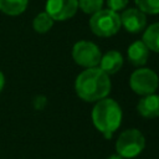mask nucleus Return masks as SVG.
I'll return each instance as SVG.
<instances>
[{
    "label": "nucleus",
    "instance_id": "nucleus-1",
    "mask_svg": "<svg viewBox=\"0 0 159 159\" xmlns=\"http://www.w3.org/2000/svg\"><path fill=\"white\" fill-rule=\"evenodd\" d=\"M111 87L109 76L99 67L83 70L75 81V91L84 102H97L108 97Z\"/></svg>",
    "mask_w": 159,
    "mask_h": 159
},
{
    "label": "nucleus",
    "instance_id": "nucleus-2",
    "mask_svg": "<svg viewBox=\"0 0 159 159\" xmlns=\"http://www.w3.org/2000/svg\"><path fill=\"white\" fill-rule=\"evenodd\" d=\"M91 117L96 129L101 132L104 138L109 139L112 134L119 128L123 113L120 106L114 99L106 97L96 102Z\"/></svg>",
    "mask_w": 159,
    "mask_h": 159
},
{
    "label": "nucleus",
    "instance_id": "nucleus-3",
    "mask_svg": "<svg viewBox=\"0 0 159 159\" xmlns=\"http://www.w3.org/2000/svg\"><path fill=\"white\" fill-rule=\"evenodd\" d=\"M120 26V17L118 12L109 9H101L89 19V27L92 32L99 37H109L116 35Z\"/></svg>",
    "mask_w": 159,
    "mask_h": 159
},
{
    "label": "nucleus",
    "instance_id": "nucleus-4",
    "mask_svg": "<svg viewBox=\"0 0 159 159\" xmlns=\"http://www.w3.org/2000/svg\"><path fill=\"white\" fill-rule=\"evenodd\" d=\"M145 147L143 133L135 128L123 130L116 140L117 154L124 159H132L139 155Z\"/></svg>",
    "mask_w": 159,
    "mask_h": 159
},
{
    "label": "nucleus",
    "instance_id": "nucleus-5",
    "mask_svg": "<svg viewBox=\"0 0 159 159\" xmlns=\"http://www.w3.org/2000/svg\"><path fill=\"white\" fill-rule=\"evenodd\" d=\"M129 86L132 91L139 96L152 94L157 91L159 86V77L153 70L140 67L130 75Z\"/></svg>",
    "mask_w": 159,
    "mask_h": 159
},
{
    "label": "nucleus",
    "instance_id": "nucleus-6",
    "mask_svg": "<svg viewBox=\"0 0 159 159\" xmlns=\"http://www.w3.org/2000/svg\"><path fill=\"white\" fill-rule=\"evenodd\" d=\"M72 57L77 65L86 68H91V67H97L99 65L102 53L99 47L94 42L81 40L73 45Z\"/></svg>",
    "mask_w": 159,
    "mask_h": 159
},
{
    "label": "nucleus",
    "instance_id": "nucleus-7",
    "mask_svg": "<svg viewBox=\"0 0 159 159\" xmlns=\"http://www.w3.org/2000/svg\"><path fill=\"white\" fill-rule=\"evenodd\" d=\"M78 10L77 0H47L45 11L53 21H65L76 15Z\"/></svg>",
    "mask_w": 159,
    "mask_h": 159
},
{
    "label": "nucleus",
    "instance_id": "nucleus-8",
    "mask_svg": "<svg viewBox=\"0 0 159 159\" xmlns=\"http://www.w3.org/2000/svg\"><path fill=\"white\" fill-rule=\"evenodd\" d=\"M119 17H120V25L128 32H132V34L140 32L147 25L145 14L135 7L124 10L122 12V15H119Z\"/></svg>",
    "mask_w": 159,
    "mask_h": 159
},
{
    "label": "nucleus",
    "instance_id": "nucleus-9",
    "mask_svg": "<svg viewBox=\"0 0 159 159\" xmlns=\"http://www.w3.org/2000/svg\"><path fill=\"white\" fill-rule=\"evenodd\" d=\"M137 111L144 118L159 117V96L155 93L143 96L137 104Z\"/></svg>",
    "mask_w": 159,
    "mask_h": 159
},
{
    "label": "nucleus",
    "instance_id": "nucleus-10",
    "mask_svg": "<svg viewBox=\"0 0 159 159\" xmlns=\"http://www.w3.org/2000/svg\"><path fill=\"white\" fill-rule=\"evenodd\" d=\"M123 66V56L120 52L116 50L107 51L104 55H102L99 61V68L106 72L108 76L117 73Z\"/></svg>",
    "mask_w": 159,
    "mask_h": 159
},
{
    "label": "nucleus",
    "instance_id": "nucleus-11",
    "mask_svg": "<svg viewBox=\"0 0 159 159\" xmlns=\"http://www.w3.org/2000/svg\"><path fill=\"white\" fill-rule=\"evenodd\" d=\"M127 56L129 62L133 66L140 67L143 65L147 63L148 57H149V50L148 47L144 45L143 41H134L133 43L129 45L128 50H127Z\"/></svg>",
    "mask_w": 159,
    "mask_h": 159
},
{
    "label": "nucleus",
    "instance_id": "nucleus-12",
    "mask_svg": "<svg viewBox=\"0 0 159 159\" xmlns=\"http://www.w3.org/2000/svg\"><path fill=\"white\" fill-rule=\"evenodd\" d=\"M142 41L148 47V50L159 53V22H154L145 29Z\"/></svg>",
    "mask_w": 159,
    "mask_h": 159
},
{
    "label": "nucleus",
    "instance_id": "nucleus-13",
    "mask_svg": "<svg viewBox=\"0 0 159 159\" xmlns=\"http://www.w3.org/2000/svg\"><path fill=\"white\" fill-rule=\"evenodd\" d=\"M29 0H0V11L9 16H17L27 7Z\"/></svg>",
    "mask_w": 159,
    "mask_h": 159
},
{
    "label": "nucleus",
    "instance_id": "nucleus-14",
    "mask_svg": "<svg viewBox=\"0 0 159 159\" xmlns=\"http://www.w3.org/2000/svg\"><path fill=\"white\" fill-rule=\"evenodd\" d=\"M52 26H53V20L50 17V15L46 11L37 14L32 20V27L39 34H46L47 31L51 30Z\"/></svg>",
    "mask_w": 159,
    "mask_h": 159
},
{
    "label": "nucleus",
    "instance_id": "nucleus-15",
    "mask_svg": "<svg viewBox=\"0 0 159 159\" xmlns=\"http://www.w3.org/2000/svg\"><path fill=\"white\" fill-rule=\"evenodd\" d=\"M78 7L84 12L93 15L94 12L99 11L103 6V0H77Z\"/></svg>",
    "mask_w": 159,
    "mask_h": 159
},
{
    "label": "nucleus",
    "instance_id": "nucleus-16",
    "mask_svg": "<svg viewBox=\"0 0 159 159\" xmlns=\"http://www.w3.org/2000/svg\"><path fill=\"white\" fill-rule=\"evenodd\" d=\"M138 9L144 14H159V0H134Z\"/></svg>",
    "mask_w": 159,
    "mask_h": 159
},
{
    "label": "nucleus",
    "instance_id": "nucleus-17",
    "mask_svg": "<svg viewBox=\"0 0 159 159\" xmlns=\"http://www.w3.org/2000/svg\"><path fill=\"white\" fill-rule=\"evenodd\" d=\"M128 1L129 0H107V6L109 10L117 12L119 10H123L128 5Z\"/></svg>",
    "mask_w": 159,
    "mask_h": 159
},
{
    "label": "nucleus",
    "instance_id": "nucleus-18",
    "mask_svg": "<svg viewBox=\"0 0 159 159\" xmlns=\"http://www.w3.org/2000/svg\"><path fill=\"white\" fill-rule=\"evenodd\" d=\"M4 84H5V77H4L2 72L0 71V92H1V89L4 88Z\"/></svg>",
    "mask_w": 159,
    "mask_h": 159
},
{
    "label": "nucleus",
    "instance_id": "nucleus-19",
    "mask_svg": "<svg viewBox=\"0 0 159 159\" xmlns=\"http://www.w3.org/2000/svg\"><path fill=\"white\" fill-rule=\"evenodd\" d=\"M107 159H124V158H122V157L118 155V154H112V155H109Z\"/></svg>",
    "mask_w": 159,
    "mask_h": 159
}]
</instances>
